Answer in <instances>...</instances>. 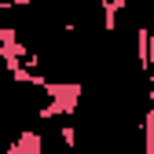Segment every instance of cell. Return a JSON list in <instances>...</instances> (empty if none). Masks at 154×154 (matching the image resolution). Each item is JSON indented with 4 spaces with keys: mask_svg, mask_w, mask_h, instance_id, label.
Masks as SVG:
<instances>
[{
    "mask_svg": "<svg viewBox=\"0 0 154 154\" xmlns=\"http://www.w3.org/2000/svg\"><path fill=\"white\" fill-rule=\"evenodd\" d=\"M150 18H154V0H150Z\"/></svg>",
    "mask_w": 154,
    "mask_h": 154,
    "instance_id": "cell-8",
    "label": "cell"
},
{
    "mask_svg": "<svg viewBox=\"0 0 154 154\" xmlns=\"http://www.w3.org/2000/svg\"><path fill=\"white\" fill-rule=\"evenodd\" d=\"M99 11H103V26H106V33L118 26V8L110 4V0H99Z\"/></svg>",
    "mask_w": 154,
    "mask_h": 154,
    "instance_id": "cell-3",
    "label": "cell"
},
{
    "mask_svg": "<svg viewBox=\"0 0 154 154\" xmlns=\"http://www.w3.org/2000/svg\"><path fill=\"white\" fill-rule=\"evenodd\" d=\"M41 92L55 103L59 118H73L77 106H81V95H85V85L81 81H44Z\"/></svg>",
    "mask_w": 154,
    "mask_h": 154,
    "instance_id": "cell-1",
    "label": "cell"
},
{
    "mask_svg": "<svg viewBox=\"0 0 154 154\" xmlns=\"http://www.w3.org/2000/svg\"><path fill=\"white\" fill-rule=\"evenodd\" d=\"M8 4H11V8H29L33 0H8Z\"/></svg>",
    "mask_w": 154,
    "mask_h": 154,
    "instance_id": "cell-5",
    "label": "cell"
},
{
    "mask_svg": "<svg viewBox=\"0 0 154 154\" xmlns=\"http://www.w3.org/2000/svg\"><path fill=\"white\" fill-rule=\"evenodd\" d=\"M77 140H81V136H77L73 125H63V128H59V143H63L66 150H77Z\"/></svg>",
    "mask_w": 154,
    "mask_h": 154,
    "instance_id": "cell-4",
    "label": "cell"
},
{
    "mask_svg": "<svg viewBox=\"0 0 154 154\" xmlns=\"http://www.w3.org/2000/svg\"><path fill=\"white\" fill-rule=\"evenodd\" d=\"M110 4H114V8L121 11V8H128V4H132V0H110Z\"/></svg>",
    "mask_w": 154,
    "mask_h": 154,
    "instance_id": "cell-6",
    "label": "cell"
},
{
    "mask_svg": "<svg viewBox=\"0 0 154 154\" xmlns=\"http://www.w3.org/2000/svg\"><path fill=\"white\" fill-rule=\"evenodd\" d=\"M11 143H15L18 154H44V140H41V132H33V128H22Z\"/></svg>",
    "mask_w": 154,
    "mask_h": 154,
    "instance_id": "cell-2",
    "label": "cell"
},
{
    "mask_svg": "<svg viewBox=\"0 0 154 154\" xmlns=\"http://www.w3.org/2000/svg\"><path fill=\"white\" fill-rule=\"evenodd\" d=\"M0 154H18V150H15V143H8V147H4V150H0Z\"/></svg>",
    "mask_w": 154,
    "mask_h": 154,
    "instance_id": "cell-7",
    "label": "cell"
}]
</instances>
